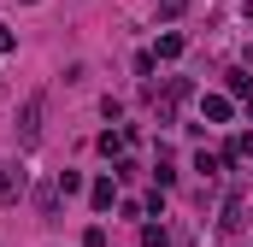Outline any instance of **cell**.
I'll return each mask as SVG.
<instances>
[{"instance_id": "7a4b0ae2", "label": "cell", "mask_w": 253, "mask_h": 247, "mask_svg": "<svg viewBox=\"0 0 253 247\" xmlns=\"http://www.w3.org/2000/svg\"><path fill=\"white\" fill-rule=\"evenodd\" d=\"M18 141L36 147L42 141V100H24V124H18Z\"/></svg>"}, {"instance_id": "8fae6325", "label": "cell", "mask_w": 253, "mask_h": 247, "mask_svg": "<svg viewBox=\"0 0 253 247\" xmlns=\"http://www.w3.org/2000/svg\"><path fill=\"white\" fill-rule=\"evenodd\" d=\"M6 47H12V30H6V24H0V53H6Z\"/></svg>"}, {"instance_id": "9c48e42d", "label": "cell", "mask_w": 253, "mask_h": 247, "mask_svg": "<svg viewBox=\"0 0 253 247\" xmlns=\"http://www.w3.org/2000/svg\"><path fill=\"white\" fill-rule=\"evenodd\" d=\"M183 6H189V0H159V12H165V18H177Z\"/></svg>"}, {"instance_id": "8992f818", "label": "cell", "mask_w": 253, "mask_h": 247, "mask_svg": "<svg viewBox=\"0 0 253 247\" xmlns=\"http://www.w3.org/2000/svg\"><path fill=\"white\" fill-rule=\"evenodd\" d=\"M106 206H112V177H100V183H94V212H106Z\"/></svg>"}, {"instance_id": "277c9868", "label": "cell", "mask_w": 253, "mask_h": 247, "mask_svg": "<svg viewBox=\"0 0 253 247\" xmlns=\"http://www.w3.org/2000/svg\"><path fill=\"white\" fill-rule=\"evenodd\" d=\"M18 188H24V177H12V165H0V206H12Z\"/></svg>"}, {"instance_id": "30bf717a", "label": "cell", "mask_w": 253, "mask_h": 247, "mask_svg": "<svg viewBox=\"0 0 253 247\" xmlns=\"http://www.w3.org/2000/svg\"><path fill=\"white\" fill-rule=\"evenodd\" d=\"M83 247H106V230H88V236H83Z\"/></svg>"}, {"instance_id": "3957f363", "label": "cell", "mask_w": 253, "mask_h": 247, "mask_svg": "<svg viewBox=\"0 0 253 247\" xmlns=\"http://www.w3.org/2000/svg\"><path fill=\"white\" fill-rule=\"evenodd\" d=\"M36 212H42L47 224L59 218V183H42V188H36Z\"/></svg>"}, {"instance_id": "7c38bea8", "label": "cell", "mask_w": 253, "mask_h": 247, "mask_svg": "<svg viewBox=\"0 0 253 247\" xmlns=\"http://www.w3.org/2000/svg\"><path fill=\"white\" fill-rule=\"evenodd\" d=\"M248 112H253V94H248Z\"/></svg>"}, {"instance_id": "52a82bcc", "label": "cell", "mask_w": 253, "mask_h": 247, "mask_svg": "<svg viewBox=\"0 0 253 247\" xmlns=\"http://www.w3.org/2000/svg\"><path fill=\"white\" fill-rule=\"evenodd\" d=\"M183 53V36H159V59H177Z\"/></svg>"}, {"instance_id": "ba28073f", "label": "cell", "mask_w": 253, "mask_h": 247, "mask_svg": "<svg viewBox=\"0 0 253 247\" xmlns=\"http://www.w3.org/2000/svg\"><path fill=\"white\" fill-rule=\"evenodd\" d=\"M141 247H165V224H147L141 230Z\"/></svg>"}, {"instance_id": "5b68a950", "label": "cell", "mask_w": 253, "mask_h": 247, "mask_svg": "<svg viewBox=\"0 0 253 247\" xmlns=\"http://www.w3.org/2000/svg\"><path fill=\"white\" fill-rule=\"evenodd\" d=\"M200 112H206L212 124H224V118H230V100H224V94H206V100H200Z\"/></svg>"}, {"instance_id": "6da1fadb", "label": "cell", "mask_w": 253, "mask_h": 247, "mask_svg": "<svg viewBox=\"0 0 253 247\" xmlns=\"http://www.w3.org/2000/svg\"><path fill=\"white\" fill-rule=\"evenodd\" d=\"M242 224H248V194H230V200H224V218H218V230H224V236H236Z\"/></svg>"}]
</instances>
